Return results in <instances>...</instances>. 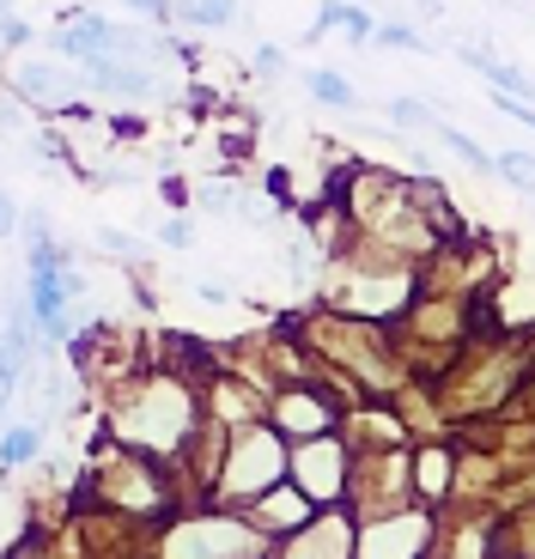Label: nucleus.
Segmentation results:
<instances>
[{
    "label": "nucleus",
    "instance_id": "nucleus-18",
    "mask_svg": "<svg viewBox=\"0 0 535 559\" xmlns=\"http://www.w3.org/2000/svg\"><path fill=\"white\" fill-rule=\"evenodd\" d=\"M19 128H25V116H19L13 104H0V134H19Z\"/></svg>",
    "mask_w": 535,
    "mask_h": 559
},
{
    "label": "nucleus",
    "instance_id": "nucleus-20",
    "mask_svg": "<svg viewBox=\"0 0 535 559\" xmlns=\"http://www.w3.org/2000/svg\"><path fill=\"white\" fill-rule=\"evenodd\" d=\"M7 7H13V0H0V13H7Z\"/></svg>",
    "mask_w": 535,
    "mask_h": 559
},
{
    "label": "nucleus",
    "instance_id": "nucleus-13",
    "mask_svg": "<svg viewBox=\"0 0 535 559\" xmlns=\"http://www.w3.org/2000/svg\"><path fill=\"white\" fill-rule=\"evenodd\" d=\"M255 73H274V80H281V73H286V56H281V49H274V43H255Z\"/></svg>",
    "mask_w": 535,
    "mask_h": 559
},
{
    "label": "nucleus",
    "instance_id": "nucleus-12",
    "mask_svg": "<svg viewBox=\"0 0 535 559\" xmlns=\"http://www.w3.org/2000/svg\"><path fill=\"white\" fill-rule=\"evenodd\" d=\"M98 250L104 255H141V250H134V238H128V231H116V225H98Z\"/></svg>",
    "mask_w": 535,
    "mask_h": 559
},
{
    "label": "nucleus",
    "instance_id": "nucleus-10",
    "mask_svg": "<svg viewBox=\"0 0 535 559\" xmlns=\"http://www.w3.org/2000/svg\"><path fill=\"white\" fill-rule=\"evenodd\" d=\"M499 177H511L518 189H530V195H535V158L530 153H499Z\"/></svg>",
    "mask_w": 535,
    "mask_h": 559
},
{
    "label": "nucleus",
    "instance_id": "nucleus-5",
    "mask_svg": "<svg viewBox=\"0 0 535 559\" xmlns=\"http://www.w3.org/2000/svg\"><path fill=\"white\" fill-rule=\"evenodd\" d=\"M432 134L444 140V146H451V153L463 158L468 170H480V177H494V170H499V158L487 153V146H480V140H468L463 128H451V122H444V116H438V122H432Z\"/></svg>",
    "mask_w": 535,
    "mask_h": 559
},
{
    "label": "nucleus",
    "instance_id": "nucleus-17",
    "mask_svg": "<svg viewBox=\"0 0 535 559\" xmlns=\"http://www.w3.org/2000/svg\"><path fill=\"white\" fill-rule=\"evenodd\" d=\"M195 298H201V305H226V286H219V280H195Z\"/></svg>",
    "mask_w": 535,
    "mask_h": 559
},
{
    "label": "nucleus",
    "instance_id": "nucleus-19",
    "mask_svg": "<svg viewBox=\"0 0 535 559\" xmlns=\"http://www.w3.org/2000/svg\"><path fill=\"white\" fill-rule=\"evenodd\" d=\"M128 7H134V13H153V19H165V7H170V0H128Z\"/></svg>",
    "mask_w": 535,
    "mask_h": 559
},
{
    "label": "nucleus",
    "instance_id": "nucleus-8",
    "mask_svg": "<svg viewBox=\"0 0 535 559\" xmlns=\"http://www.w3.org/2000/svg\"><path fill=\"white\" fill-rule=\"evenodd\" d=\"M31 456H37V426H13V432L0 438V468H19Z\"/></svg>",
    "mask_w": 535,
    "mask_h": 559
},
{
    "label": "nucleus",
    "instance_id": "nucleus-11",
    "mask_svg": "<svg viewBox=\"0 0 535 559\" xmlns=\"http://www.w3.org/2000/svg\"><path fill=\"white\" fill-rule=\"evenodd\" d=\"M378 43H390V49H426V37L414 25H378Z\"/></svg>",
    "mask_w": 535,
    "mask_h": 559
},
{
    "label": "nucleus",
    "instance_id": "nucleus-1",
    "mask_svg": "<svg viewBox=\"0 0 535 559\" xmlns=\"http://www.w3.org/2000/svg\"><path fill=\"white\" fill-rule=\"evenodd\" d=\"M80 73H61V68H43V61H31V68H13V92L19 98H31V104H56V98H68V92H80Z\"/></svg>",
    "mask_w": 535,
    "mask_h": 559
},
{
    "label": "nucleus",
    "instance_id": "nucleus-6",
    "mask_svg": "<svg viewBox=\"0 0 535 559\" xmlns=\"http://www.w3.org/2000/svg\"><path fill=\"white\" fill-rule=\"evenodd\" d=\"M305 92L317 104H329V110H353V104H359V98H353V85L341 80V73H329V68H310L305 73Z\"/></svg>",
    "mask_w": 535,
    "mask_h": 559
},
{
    "label": "nucleus",
    "instance_id": "nucleus-2",
    "mask_svg": "<svg viewBox=\"0 0 535 559\" xmlns=\"http://www.w3.org/2000/svg\"><path fill=\"white\" fill-rule=\"evenodd\" d=\"M238 0H183V7H165V25L170 19H183V25H201V31H226L238 25Z\"/></svg>",
    "mask_w": 535,
    "mask_h": 559
},
{
    "label": "nucleus",
    "instance_id": "nucleus-4",
    "mask_svg": "<svg viewBox=\"0 0 535 559\" xmlns=\"http://www.w3.org/2000/svg\"><path fill=\"white\" fill-rule=\"evenodd\" d=\"M335 25L347 31L353 43H366V37H378V25H371V19L359 13V7H347V0H329L323 13H317V25H310V43L323 37V31H335Z\"/></svg>",
    "mask_w": 535,
    "mask_h": 559
},
{
    "label": "nucleus",
    "instance_id": "nucleus-3",
    "mask_svg": "<svg viewBox=\"0 0 535 559\" xmlns=\"http://www.w3.org/2000/svg\"><path fill=\"white\" fill-rule=\"evenodd\" d=\"M456 56H463V61H468V68H475V73H487V80H494L499 92H511V98H530V92H535V80H530V73H518V68H511V61L487 56V49H456Z\"/></svg>",
    "mask_w": 535,
    "mask_h": 559
},
{
    "label": "nucleus",
    "instance_id": "nucleus-16",
    "mask_svg": "<svg viewBox=\"0 0 535 559\" xmlns=\"http://www.w3.org/2000/svg\"><path fill=\"white\" fill-rule=\"evenodd\" d=\"M420 480H426V492H444V456H426L420 462Z\"/></svg>",
    "mask_w": 535,
    "mask_h": 559
},
{
    "label": "nucleus",
    "instance_id": "nucleus-7",
    "mask_svg": "<svg viewBox=\"0 0 535 559\" xmlns=\"http://www.w3.org/2000/svg\"><path fill=\"white\" fill-rule=\"evenodd\" d=\"M281 432H323V419H329V407L323 402H310V395H298V402H281Z\"/></svg>",
    "mask_w": 535,
    "mask_h": 559
},
{
    "label": "nucleus",
    "instance_id": "nucleus-14",
    "mask_svg": "<svg viewBox=\"0 0 535 559\" xmlns=\"http://www.w3.org/2000/svg\"><path fill=\"white\" fill-rule=\"evenodd\" d=\"M201 207H213V213H231V207H238V195H231L226 182H207V189H201Z\"/></svg>",
    "mask_w": 535,
    "mask_h": 559
},
{
    "label": "nucleus",
    "instance_id": "nucleus-15",
    "mask_svg": "<svg viewBox=\"0 0 535 559\" xmlns=\"http://www.w3.org/2000/svg\"><path fill=\"white\" fill-rule=\"evenodd\" d=\"M158 243H170V250H189V219H165V225H158Z\"/></svg>",
    "mask_w": 535,
    "mask_h": 559
},
{
    "label": "nucleus",
    "instance_id": "nucleus-9",
    "mask_svg": "<svg viewBox=\"0 0 535 559\" xmlns=\"http://www.w3.org/2000/svg\"><path fill=\"white\" fill-rule=\"evenodd\" d=\"M390 122H402V128H426V134H432L438 110H426L420 98H390Z\"/></svg>",
    "mask_w": 535,
    "mask_h": 559
}]
</instances>
